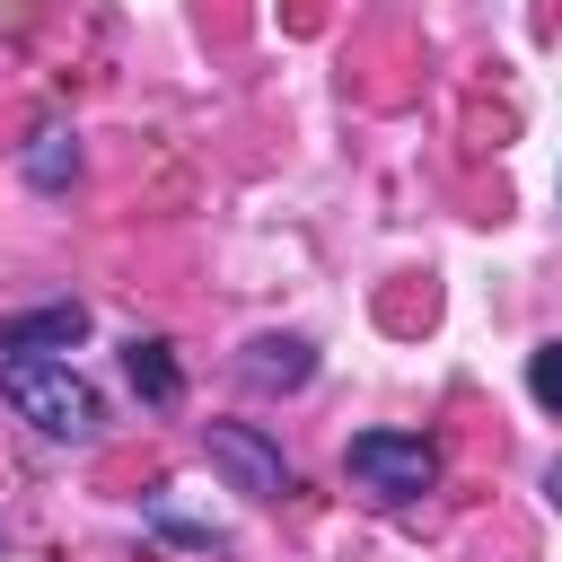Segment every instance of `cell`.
<instances>
[{
	"mask_svg": "<svg viewBox=\"0 0 562 562\" xmlns=\"http://www.w3.org/2000/svg\"><path fill=\"white\" fill-rule=\"evenodd\" d=\"M544 501H553V509H562V457H553V465H544Z\"/></svg>",
	"mask_w": 562,
	"mask_h": 562,
	"instance_id": "9",
	"label": "cell"
},
{
	"mask_svg": "<svg viewBox=\"0 0 562 562\" xmlns=\"http://www.w3.org/2000/svg\"><path fill=\"white\" fill-rule=\"evenodd\" d=\"M342 474H351L369 501L404 509V501H422V492L439 483V448H430L422 430H360V439L342 448Z\"/></svg>",
	"mask_w": 562,
	"mask_h": 562,
	"instance_id": "2",
	"label": "cell"
},
{
	"mask_svg": "<svg viewBox=\"0 0 562 562\" xmlns=\"http://www.w3.org/2000/svg\"><path fill=\"white\" fill-rule=\"evenodd\" d=\"M237 378L263 386V395H290V386L316 378V342H307V334H255L246 360H237Z\"/></svg>",
	"mask_w": 562,
	"mask_h": 562,
	"instance_id": "4",
	"label": "cell"
},
{
	"mask_svg": "<svg viewBox=\"0 0 562 562\" xmlns=\"http://www.w3.org/2000/svg\"><path fill=\"white\" fill-rule=\"evenodd\" d=\"M79 334H88V307L53 299V307H26V316H0V360H18V351H70Z\"/></svg>",
	"mask_w": 562,
	"mask_h": 562,
	"instance_id": "5",
	"label": "cell"
},
{
	"mask_svg": "<svg viewBox=\"0 0 562 562\" xmlns=\"http://www.w3.org/2000/svg\"><path fill=\"white\" fill-rule=\"evenodd\" d=\"M123 369H132V386H140V404H176L184 395V369H176V342H158V334H140V342H123Z\"/></svg>",
	"mask_w": 562,
	"mask_h": 562,
	"instance_id": "6",
	"label": "cell"
},
{
	"mask_svg": "<svg viewBox=\"0 0 562 562\" xmlns=\"http://www.w3.org/2000/svg\"><path fill=\"white\" fill-rule=\"evenodd\" d=\"M527 395H536V404H544V413H562V334H553V342H536V351H527Z\"/></svg>",
	"mask_w": 562,
	"mask_h": 562,
	"instance_id": "8",
	"label": "cell"
},
{
	"mask_svg": "<svg viewBox=\"0 0 562 562\" xmlns=\"http://www.w3.org/2000/svg\"><path fill=\"white\" fill-rule=\"evenodd\" d=\"M0 404L18 422H35L44 439H61V448H88L105 430V404L70 369V351H18V360H0Z\"/></svg>",
	"mask_w": 562,
	"mask_h": 562,
	"instance_id": "1",
	"label": "cell"
},
{
	"mask_svg": "<svg viewBox=\"0 0 562 562\" xmlns=\"http://www.w3.org/2000/svg\"><path fill=\"white\" fill-rule=\"evenodd\" d=\"M70 176H79V140H70L61 123H44V132L26 140V184H35V193H61Z\"/></svg>",
	"mask_w": 562,
	"mask_h": 562,
	"instance_id": "7",
	"label": "cell"
},
{
	"mask_svg": "<svg viewBox=\"0 0 562 562\" xmlns=\"http://www.w3.org/2000/svg\"><path fill=\"white\" fill-rule=\"evenodd\" d=\"M202 457H211V474H220L228 492H246V501H281V492H290V465H281V448H272L255 422H211V430H202Z\"/></svg>",
	"mask_w": 562,
	"mask_h": 562,
	"instance_id": "3",
	"label": "cell"
}]
</instances>
